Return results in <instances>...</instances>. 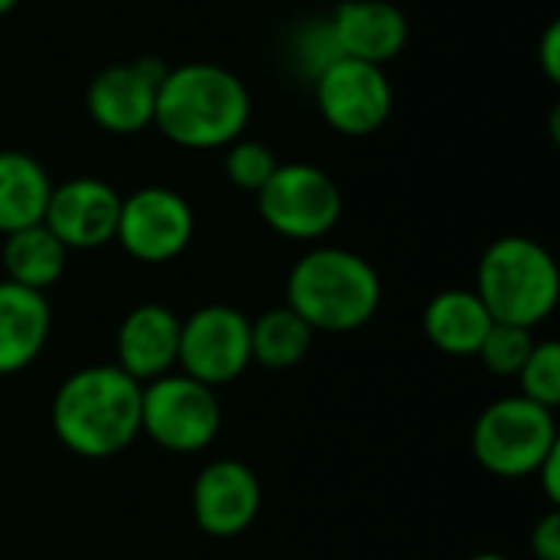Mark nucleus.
Wrapping results in <instances>:
<instances>
[{
    "mask_svg": "<svg viewBox=\"0 0 560 560\" xmlns=\"http://www.w3.org/2000/svg\"><path fill=\"white\" fill-rule=\"evenodd\" d=\"M56 440L82 459H112L141 436V384L118 364L69 374L49 407Z\"/></svg>",
    "mask_w": 560,
    "mask_h": 560,
    "instance_id": "nucleus-1",
    "label": "nucleus"
},
{
    "mask_svg": "<svg viewBox=\"0 0 560 560\" xmlns=\"http://www.w3.org/2000/svg\"><path fill=\"white\" fill-rule=\"evenodd\" d=\"M253 115L240 75L213 62H187L164 72L154 105V128L190 151H217L243 138Z\"/></svg>",
    "mask_w": 560,
    "mask_h": 560,
    "instance_id": "nucleus-2",
    "label": "nucleus"
},
{
    "mask_svg": "<svg viewBox=\"0 0 560 560\" xmlns=\"http://www.w3.org/2000/svg\"><path fill=\"white\" fill-rule=\"evenodd\" d=\"M384 285L377 269L341 246H315L289 269L285 305L318 335H348L377 315Z\"/></svg>",
    "mask_w": 560,
    "mask_h": 560,
    "instance_id": "nucleus-3",
    "label": "nucleus"
},
{
    "mask_svg": "<svg viewBox=\"0 0 560 560\" xmlns=\"http://www.w3.org/2000/svg\"><path fill=\"white\" fill-rule=\"evenodd\" d=\"M476 295L482 299L495 325L532 331L558 308V262L532 236H502L479 259Z\"/></svg>",
    "mask_w": 560,
    "mask_h": 560,
    "instance_id": "nucleus-4",
    "label": "nucleus"
},
{
    "mask_svg": "<svg viewBox=\"0 0 560 560\" xmlns=\"http://www.w3.org/2000/svg\"><path fill=\"white\" fill-rule=\"evenodd\" d=\"M472 456L499 479L535 476L538 466L560 446L555 410L512 394L489 404L472 423Z\"/></svg>",
    "mask_w": 560,
    "mask_h": 560,
    "instance_id": "nucleus-5",
    "label": "nucleus"
},
{
    "mask_svg": "<svg viewBox=\"0 0 560 560\" xmlns=\"http://www.w3.org/2000/svg\"><path fill=\"white\" fill-rule=\"evenodd\" d=\"M220 427L223 410L213 387L174 371L141 384V433L161 450L200 453L217 440Z\"/></svg>",
    "mask_w": 560,
    "mask_h": 560,
    "instance_id": "nucleus-6",
    "label": "nucleus"
},
{
    "mask_svg": "<svg viewBox=\"0 0 560 560\" xmlns=\"http://www.w3.org/2000/svg\"><path fill=\"white\" fill-rule=\"evenodd\" d=\"M256 207L262 223L295 243L328 236L341 220V190L315 164H279L259 187Z\"/></svg>",
    "mask_w": 560,
    "mask_h": 560,
    "instance_id": "nucleus-7",
    "label": "nucleus"
},
{
    "mask_svg": "<svg viewBox=\"0 0 560 560\" xmlns=\"http://www.w3.org/2000/svg\"><path fill=\"white\" fill-rule=\"evenodd\" d=\"M249 364H253L249 318L240 308L203 305L180 322V345H177L180 374L217 390L240 381Z\"/></svg>",
    "mask_w": 560,
    "mask_h": 560,
    "instance_id": "nucleus-8",
    "label": "nucleus"
},
{
    "mask_svg": "<svg viewBox=\"0 0 560 560\" xmlns=\"http://www.w3.org/2000/svg\"><path fill=\"white\" fill-rule=\"evenodd\" d=\"M194 207L171 187H141L121 197L118 246L148 266L177 259L194 240Z\"/></svg>",
    "mask_w": 560,
    "mask_h": 560,
    "instance_id": "nucleus-9",
    "label": "nucleus"
},
{
    "mask_svg": "<svg viewBox=\"0 0 560 560\" xmlns=\"http://www.w3.org/2000/svg\"><path fill=\"white\" fill-rule=\"evenodd\" d=\"M315 102L322 118L348 138H368L387 125L394 89L384 66L361 59H338L315 79Z\"/></svg>",
    "mask_w": 560,
    "mask_h": 560,
    "instance_id": "nucleus-10",
    "label": "nucleus"
},
{
    "mask_svg": "<svg viewBox=\"0 0 560 560\" xmlns=\"http://www.w3.org/2000/svg\"><path fill=\"white\" fill-rule=\"evenodd\" d=\"M164 72L167 66L158 59L105 66L85 92L89 118L108 135H138L151 128Z\"/></svg>",
    "mask_w": 560,
    "mask_h": 560,
    "instance_id": "nucleus-11",
    "label": "nucleus"
},
{
    "mask_svg": "<svg viewBox=\"0 0 560 560\" xmlns=\"http://www.w3.org/2000/svg\"><path fill=\"white\" fill-rule=\"evenodd\" d=\"M121 194L98 177H72L52 184L43 226L72 253V249H102L115 240Z\"/></svg>",
    "mask_w": 560,
    "mask_h": 560,
    "instance_id": "nucleus-12",
    "label": "nucleus"
},
{
    "mask_svg": "<svg viewBox=\"0 0 560 560\" xmlns=\"http://www.w3.org/2000/svg\"><path fill=\"white\" fill-rule=\"evenodd\" d=\"M262 505V486L256 472L240 459H213L207 463L190 489L194 522L210 538H236L243 535Z\"/></svg>",
    "mask_w": 560,
    "mask_h": 560,
    "instance_id": "nucleus-13",
    "label": "nucleus"
},
{
    "mask_svg": "<svg viewBox=\"0 0 560 560\" xmlns=\"http://www.w3.org/2000/svg\"><path fill=\"white\" fill-rule=\"evenodd\" d=\"M180 318L158 302L131 308L115 335V364L138 384L158 381L177 368Z\"/></svg>",
    "mask_w": 560,
    "mask_h": 560,
    "instance_id": "nucleus-14",
    "label": "nucleus"
},
{
    "mask_svg": "<svg viewBox=\"0 0 560 560\" xmlns=\"http://www.w3.org/2000/svg\"><path fill=\"white\" fill-rule=\"evenodd\" d=\"M328 23L345 59H361L374 66L400 56L410 39L407 13L390 0H345L335 7Z\"/></svg>",
    "mask_w": 560,
    "mask_h": 560,
    "instance_id": "nucleus-15",
    "label": "nucleus"
},
{
    "mask_svg": "<svg viewBox=\"0 0 560 560\" xmlns=\"http://www.w3.org/2000/svg\"><path fill=\"white\" fill-rule=\"evenodd\" d=\"M52 308L43 292L0 282V377L26 371L46 348Z\"/></svg>",
    "mask_w": 560,
    "mask_h": 560,
    "instance_id": "nucleus-16",
    "label": "nucleus"
},
{
    "mask_svg": "<svg viewBox=\"0 0 560 560\" xmlns=\"http://www.w3.org/2000/svg\"><path fill=\"white\" fill-rule=\"evenodd\" d=\"M492 325L476 289H443L423 308V335L450 358H476Z\"/></svg>",
    "mask_w": 560,
    "mask_h": 560,
    "instance_id": "nucleus-17",
    "label": "nucleus"
},
{
    "mask_svg": "<svg viewBox=\"0 0 560 560\" xmlns=\"http://www.w3.org/2000/svg\"><path fill=\"white\" fill-rule=\"evenodd\" d=\"M52 180L46 167L26 151H0V233L43 223Z\"/></svg>",
    "mask_w": 560,
    "mask_h": 560,
    "instance_id": "nucleus-18",
    "label": "nucleus"
},
{
    "mask_svg": "<svg viewBox=\"0 0 560 560\" xmlns=\"http://www.w3.org/2000/svg\"><path fill=\"white\" fill-rule=\"evenodd\" d=\"M66 262H69V249L43 223L3 236L0 266L7 272V282H16L33 292H46L62 279Z\"/></svg>",
    "mask_w": 560,
    "mask_h": 560,
    "instance_id": "nucleus-19",
    "label": "nucleus"
},
{
    "mask_svg": "<svg viewBox=\"0 0 560 560\" xmlns=\"http://www.w3.org/2000/svg\"><path fill=\"white\" fill-rule=\"evenodd\" d=\"M312 341H315V331L289 305L269 308L249 322L253 361L269 371H285L305 361V354L312 351Z\"/></svg>",
    "mask_w": 560,
    "mask_h": 560,
    "instance_id": "nucleus-20",
    "label": "nucleus"
},
{
    "mask_svg": "<svg viewBox=\"0 0 560 560\" xmlns=\"http://www.w3.org/2000/svg\"><path fill=\"white\" fill-rule=\"evenodd\" d=\"M276 167H279L276 151L269 144L256 141V138H236L233 144H226L223 171H226V180L236 190L259 194V187L272 177Z\"/></svg>",
    "mask_w": 560,
    "mask_h": 560,
    "instance_id": "nucleus-21",
    "label": "nucleus"
},
{
    "mask_svg": "<svg viewBox=\"0 0 560 560\" xmlns=\"http://www.w3.org/2000/svg\"><path fill=\"white\" fill-rule=\"evenodd\" d=\"M518 387L522 397L558 410L560 407V345L558 341H535L528 361L518 371Z\"/></svg>",
    "mask_w": 560,
    "mask_h": 560,
    "instance_id": "nucleus-22",
    "label": "nucleus"
},
{
    "mask_svg": "<svg viewBox=\"0 0 560 560\" xmlns=\"http://www.w3.org/2000/svg\"><path fill=\"white\" fill-rule=\"evenodd\" d=\"M535 348V335L528 328H515V325H492L482 348H479V361L486 364L489 374L495 377H518L522 364L528 361Z\"/></svg>",
    "mask_w": 560,
    "mask_h": 560,
    "instance_id": "nucleus-23",
    "label": "nucleus"
},
{
    "mask_svg": "<svg viewBox=\"0 0 560 560\" xmlns=\"http://www.w3.org/2000/svg\"><path fill=\"white\" fill-rule=\"evenodd\" d=\"M292 52H295V62L305 69V75H308L312 82H315L331 62L341 59L328 20H308L305 26H299V33H295V49H292Z\"/></svg>",
    "mask_w": 560,
    "mask_h": 560,
    "instance_id": "nucleus-24",
    "label": "nucleus"
},
{
    "mask_svg": "<svg viewBox=\"0 0 560 560\" xmlns=\"http://www.w3.org/2000/svg\"><path fill=\"white\" fill-rule=\"evenodd\" d=\"M532 555L538 560H560V512L551 509L532 528Z\"/></svg>",
    "mask_w": 560,
    "mask_h": 560,
    "instance_id": "nucleus-25",
    "label": "nucleus"
},
{
    "mask_svg": "<svg viewBox=\"0 0 560 560\" xmlns=\"http://www.w3.org/2000/svg\"><path fill=\"white\" fill-rule=\"evenodd\" d=\"M538 62L548 82H560V23H548L541 46H538Z\"/></svg>",
    "mask_w": 560,
    "mask_h": 560,
    "instance_id": "nucleus-26",
    "label": "nucleus"
},
{
    "mask_svg": "<svg viewBox=\"0 0 560 560\" xmlns=\"http://www.w3.org/2000/svg\"><path fill=\"white\" fill-rule=\"evenodd\" d=\"M538 479H541V489H545V495H548V502L558 509L560 505V446L538 466V472H535Z\"/></svg>",
    "mask_w": 560,
    "mask_h": 560,
    "instance_id": "nucleus-27",
    "label": "nucleus"
},
{
    "mask_svg": "<svg viewBox=\"0 0 560 560\" xmlns=\"http://www.w3.org/2000/svg\"><path fill=\"white\" fill-rule=\"evenodd\" d=\"M466 560H509L505 555H495V551H482V555H472V558Z\"/></svg>",
    "mask_w": 560,
    "mask_h": 560,
    "instance_id": "nucleus-28",
    "label": "nucleus"
},
{
    "mask_svg": "<svg viewBox=\"0 0 560 560\" xmlns=\"http://www.w3.org/2000/svg\"><path fill=\"white\" fill-rule=\"evenodd\" d=\"M16 3H20V0H0V16H7Z\"/></svg>",
    "mask_w": 560,
    "mask_h": 560,
    "instance_id": "nucleus-29",
    "label": "nucleus"
},
{
    "mask_svg": "<svg viewBox=\"0 0 560 560\" xmlns=\"http://www.w3.org/2000/svg\"><path fill=\"white\" fill-rule=\"evenodd\" d=\"M0 499H3V492H0Z\"/></svg>",
    "mask_w": 560,
    "mask_h": 560,
    "instance_id": "nucleus-30",
    "label": "nucleus"
}]
</instances>
